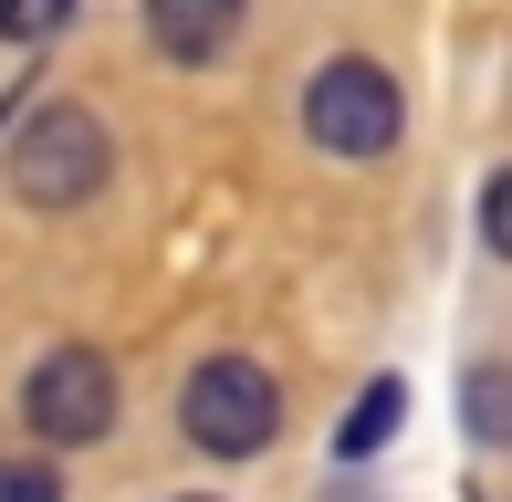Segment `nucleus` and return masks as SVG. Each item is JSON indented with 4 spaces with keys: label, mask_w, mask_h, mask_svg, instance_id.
I'll list each match as a JSON object with an SVG mask.
<instances>
[{
    "label": "nucleus",
    "mask_w": 512,
    "mask_h": 502,
    "mask_svg": "<svg viewBox=\"0 0 512 502\" xmlns=\"http://www.w3.org/2000/svg\"><path fill=\"white\" fill-rule=\"evenodd\" d=\"M0 502H63V471L53 461H0Z\"/></svg>",
    "instance_id": "9"
},
{
    "label": "nucleus",
    "mask_w": 512,
    "mask_h": 502,
    "mask_svg": "<svg viewBox=\"0 0 512 502\" xmlns=\"http://www.w3.org/2000/svg\"><path fill=\"white\" fill-rule=\"evenodd\" d=\"M398 126H408V105H398V74H387V63H366V53L314 63V84H304V136H314L324 157H387V147H398Z\"/></svg>",
    "instance_id": "2"
},
{
    "label": "nucleus",
    "mask_w": 512,
    "mask_h": 502,
    "mask_svg": "<svg viewBox=\"0 0 512 502\" xmlns=\"http://www.w3.org/2000/svg\"><path fill=\"white\" fill-rule=\"evenodd\" d=\"M460 419H471V440H512V367L460 377Z\"/></svg>",
    "instance_id": "7"
},
{
    "label": "nucleus",
    "mask_w": 512,
    "mask_h": 502,
    "mask_svg": "<svg viewBox=\"0 0 512 502\" xmlns=\"http://www.w3.org/2000/svg\"><path fill=\"white\" fill-rule=\"evenodd\" d=\"M0 168H11V199H32V210H84L115 178V136H105V116H84V105H42V116L11 136Z\"/></svg>",
    "instance_id": "1"
},
{
    "label": "nucleus",
    "mask_w": 512,
    "mask_h": 502,
    "mask_svg": "<svg viewBox=\"0 0 512 502\" xmlns=\"http://www.w3.org/2000/svg\"><path fill=\"white\" fill-rule=\"evenodd\" d=\"M168 502H220V492H168Z\"/></svg>",
    "instance_id": "11"
},
{
    "label": "nucleus",
    "mask_w": 512,
    "mask_h": 502,
    "mask_svg": "<svg viewBox=\"0 0 512 502\" xmlns=\"http://www.w3.org/2000/svg\"><path fill=\"white\" fill-rule=\"evenodd\" d=\"M74 21V0H0V42H53Z\"/></svg>",
    "instance_id": "8"
},
{
    "label": "nucleus",
    "mask_w": 512,
    "mask_h": 502,
    "mask_svg": "<svg viewBox=\"0 0 512 502\" xmlns=\"http://www.w3.org/2000/svg\"><path fill=\"white\" fill-rule=\"evenodd\" d=\"M398 419H408V387H398V377H377L356 408H345V429H335V461H377V450L398 440Z\"/></svg>",
    "instance_id": "6"
},
{
    "label": "nucleus",
    "mask_w": 512,
    "mask_h": 502,
    "mask_svg": "<svg viewBox=\"0 0 512 502\" xmlns=\"http://www.w3.org/2000/svg\"><path fill=\"white\" fill-rule=\"evenodd\" d=\"M230 32H241V0H147V42L168 63H209Z\"/></svg>",
    "instance_id": "5"
},
{
    "label": "nucleus",
    "mask_w": 512,
    "mask_h": 502,
    "mask_svg": "<svg viewBox=\"0 0 512 502\" xmlns=\"http://www.w3.org/2000/svg\"><path fill=\"white\" fill-rule=\"evenodd\" d=\"M21 419H32V440H53V450H95L115 429V356L53 346L32 377H21Z\"/></svg>",
    "instance_id": "4"
},
{
    "label": "nucleus",
    "mask_w": 512,
    "mask_h": 502,
    "mask_svg": "<svg viewBox=\"0 0 512 502\" xmlns=\"http://www.w3.org/2000/svg\"><path fill=\"white\" fill-rule=\"evenodd\" d=\"M481 241L512 262V168H492V189H481Z\"/></svg>",
    "instance_id": "10"
},
{
    "label": "nucleus",
    "mask_w": 512,
    "mask_h": 502,
    "mask_svg": "<svg viewBox=\"0 0 512 502\" xmlns=\"http://www.w3.org/2000/svg\"><path fill=\"white\" fill-rule=\"evenodd\" d=\"M178 429H189L209 461H251V450H272V429H283V387H272V367H251V356H209V367L178 387Z\"/></svg>",
    "instance_id": "3"
}]
</instances>
